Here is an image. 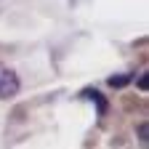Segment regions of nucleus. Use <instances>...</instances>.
Instances as JSON below:
<instances>
[{
    "instance_id": "1",
    "label": "nucleus",
    "mask_w": 149,
    "mask_h": 149,
    "mask_svg": "<svg viewBox=\"0 0 149 149\" xmlns=\"http://www.w3.org/2000/svg\"><path fill=\"white\" fill-rule=\"evenodd\" d=\"M19 93V77L6 67V64H0V96L3 99H11Z\"/></svg>"
}]
</instances>
